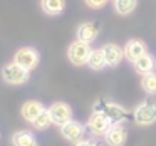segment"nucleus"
I'll list each match as a JSON object with an SVG mask.
<instances>
[{"label":"nucleus","mask_w":156,"mask_h":146,"mask_svg":"<svg viewBox=\"0 0 156 146\" xmlns=\"http://www.w3.org/2000/svg\"><path fill=\"white\" fill-rule=\"evenodd\" d=\"M134 66V71L138 74L144 76V74H149V72H154V66H156V61L151 54H144L143 57H139L138 61L133 62Z\"/></svg>","instance_id":"nucleus-13"},{"label":"nucleus","mask_w":156,"mask_h":146,"mask_svg":"<svg viewBox=\"0 0 156 146\" xmlns=\"http://www.w3.org/2000/svg\"><path fill=\"white\" fill-rule=\"evenodd\" d=\"M61 134L64 136L67 141L71 143H79L84 139V134H86V128L77 121H67L66 124L61 126Z\"/></svg>","instance_id":"nucleus-9"},{"label":"nucleus","mask_w":156,"mask_h":146,"mask_svg":"<svg viewBox=\"0 0 156 146\" xmlns=\"http://www.w3.org/2000/svg\"><path fill=\"white\" fill-rule=\"evenodd\" d=\"M99 35V24L96 22H84L77 27V41H82L86 44H91Z\"/></svg>","instance_id":"nucleus-11"},{"label":"nucleus","mask_w":156,"mask_h":146,"mask_svg":"<svg viewBox=\"0 0 156 146\" xmlns=\"http://www.w3.org/2000/svg\"><path fill=\"white\" fill-rule=\"evenodd\" d=\"M41 9L44 10V14L55 17L61 15L66 9V0H41Z\"/></svg>","instance_id":"nucleus-15"},{"label":"nucleus","mask_w":156,"mask_h":146,"mask_svg":"<svg viewBox=\"0 0 156 146\" xmlns=\"http://www.w3.org/2000/svg\"><path fill=\"white\" fill-rule=\"evenodd\" d=\"M111 126H112V121L101 111H94L87 121V129L94 136H104Z\"/></svg>","instance_id":"nucleus-6"},{"label":"nucleus","mask_w":156,"mask_h":146,"mask_svg":"<svg viewBox=\"0 0 156 146\" xmlns=\"http://www.w3.org/2000/svg\"><path fill=\"white\" fill-rule=\"evenodd\" d=\"M12 144L14 146H39V143L30 131H17L12 134Z\"/></svg>","instance_id":"nucleus-16"},{"label":"nucleus","mask_w":156,"mask_h":146,"mask_svg":"<svg viewBox=\"0 0 156 146\" xmlns=\"http://www.w3.org/2000/svg\"><path fill=\"white\" fill-rule=\"evenodd\" d=\"M124 51V57L128 59L129 62H134L138 61L139 57H143L144 54H148V47L143 41L139 39H131V41L126 42V45L122 47Z\"/></svg>","instance_id":"nucleus-10"},{"label":"nucleus","mask_w":156,"mask_h":146,"mask_svg":"<svg viewBox=\"0 0 156 146\" xmlns=\"http://www.w3.org/2000/svg\"><path fill=\"white\" fill-rule=\"evenodd\" d=\"M84 4L87 5L89 9H94V10H99V9H102L106 4H108V0H84Z\"/></svg>","instance_id":"nucleus-21"},{"label":"nucleus","mask_w":156,"mask_h":146,"mask_svg":"<svg viewBox=\"0 0 156 146\" xmlns=\"http://www.w3.org/2000/svg\"><path fill=\"white\" fill-rule=\"evenodd\" d=\"M136 7H138V0H116L114 2V10L119 15H129Z\"/></svg>","instance_id":"nucleus-18"},{"label":"nucleus","mask_w":156,"mask_h":146,"mask_svg":"<svg viewBox=\"0 0 156 146\" xmlns=\"http://www.w3.org/2000/svg\"><path fill=\"white\" fill-rule=\"evenodd\" d=\"M2 77H4V81L7 84H12V86L25 84L29 81V71L24 69L22 66L12 62V64L4 66V69H2Z\"/></svg>","instance_id":"nucleus-1"},{"label":"nucleus","mask_w":156,"mask_h":146,"mask_svg":"<svg viewBox=\"0 0 156 146\" xmlns=\"http://www.w3.org/2000/svg\"><path fill=\"white\" fill-rule=\"evenodd\" d=\"M141 86L148 94H156V72H149V74L143 76Z\"/></svg>","instance_id":"nucleus-20"},{"label":"nucleus","mask_w":156,"mask_h":146,"mask_svg":"<svg viewBox=\"0 0 156 146\" xmlns=\"http://www.w3.org/2000/svg\"><path fill=\"white\" fill-rule=\"evenodd\" d=\"M91 51L92 49L89 47V44H86V42H82V41H74L67 49V59L74 66L81 67V66L87 64V59H89Z\"/></svg>","instance_id":"nucleus-2"},{"label":"nucleus","mask_w":156,"mask_h":146,"mask_svg":"<svg viewBox=\"0 0 156 146\" xmlns=\"http://www.w3.org/2000/svg\"><path fill=\"white\" fill-rule=\"evenodd\" d=\"M74 146H101V144L96 141H91V139H82L79 143H74Z\"/></svg>","instance_id":"nucleus-22"},{"label":"nucleus","mask_w":156,"mask_h":146,"mask_svg":"<svg viewBox=\"0 0 156 146\" xmlns=\"http://www.w3.org/2000/svg\"><path fill=\"white\" fill-rule=\"evenodd\" d=\"M49 114H51L52 124H57L59 128H61L62 124H66L67 121L72 119V109L67 102L57 101L49 108Z\"/></svg>","instance_id":"nucleus-7"},{"label":"nucleus","mask_w":156,"mask_h":146,"mask_svg":"<svg viewBox=\"0 0 156 146\" xmlns=\"http://www.w3.org/2000/svg\"><path fill=\"white\" fill-rule=\"evenodd\" d=\"M39 52L32 47H22L15 52L14 55V62L19 66H22L24 69H27L29 72L34 71L35 67L39 66Z\"/></svg>","instance_id":"nucleus-4"},{"label":"nucleus","mask_w":156,"mask_h":146,"mask_svg":"<svg viewBox=\"0 0 156 146\" xmlns=\"http://www.w3.org/2000/svg\"><path fill=\"white\" fill-rule=\"evenodd\" d=\"M87 66L91 69H94V71H101V69H104L106 66V57H104V52H102V49H94V51H91V54H89V59H87Z\"/></svg>","instance_id":"nucleus-17"},{"label":"nucleus","mask_w":156,"mask_h":146,"mask_svg":"<svg viewBox=\"0 0 156 146\" xmlns=\"http://www.w3.org/2000/svg\"><path fill=\"white\" fill-rule=\"evenodd\" d=\"M51 124H52V119H51V114H49V109H44V111L32 121V126H34L35 129H39V131L47 129Z\"/></svg>","instance_id":"nucleus-19"},{"label":"nucleus","mask_w":156,"mask_h":146,"mask_svg":"<svg viewBox=\"0 0 156 146\" xmlns=\"http://www.w3.org/2000/svg\"><path fill=\"white\" fill-rule=\"evenodd\" d=\"M44 109L45 108L42 106V102H39V101H27V102H24V106H22V118H24L25 121L32 123L42 111H44Z\"/></svg>","instance_id":"nucleus-14"},{"label":"nucleus","mask_w":156,"mask_h":146,"mask_svg":"<svg viewBox=\"0 0 156 146\" xmlns=\"http://www.w3.org/2000/svg\"><path fill=\"white\" fill-rule=\"evenodd\" d=\"M104 139L108 146H124L128 139V129L121 123H114L104 134Z\"/></svg>","instance_id":"nucleus-8"},{"label":"nucleus","mask_w":156,"mask_h":146,"mask_svg":"<svg viewBox=\"0 0 156 146\" xmlns=\"http://www.w3.org/2000/svg\"><path fill=\"white\" fill-rule=\"evenodd\" d=\"M134 123L139 126H151L156 123V104L154 102H143L134 109Z\"/></svg>","instance_id":"nucleus-5"},{"label":"nucleus","mask_w":156,"mask_h":146,"mask_svg":"<svg viewBox=\"0 0 156 146\" xmlns=\"http://www.w3.org/2000/svg\"><path fill=\"white\" fill-rule=\"evenodd\" d=\"M114 2H116V0H114Z\"/></svg>","instance_id":"nucleus-23"},{"label":"nucleus","mask_w":156,"mask_h":146,"mask_svg":"<svg viewBox=\"0 0 156 146\" xmlns=\"http://www.w3.org/2000/svg\"><path fill=\"white\" fill-rule=\"evenodd\" d=\"M94 111L104 112V114L112 121V124H114V123L124 121L126 116H128V111H126L122 106L116 104V102H109V101H98L94 104Z\"/></svg>","instance_id":"nucleus-3"},{"label":"nucleus","mask_w":156,"mask_h":146,"mask_svg":"<svg viewBox=\"0 0 156 146\" xmlns=\"http://www.w3.org/2000/svg\"><path fill=\"white\" fill-rule=\"evenodd\" d=\"M101 49H102V52H104L106 64L111 66V67H116V66L122 61V57H124V51L116 44H106V45H102Z\"/></svg>","instance_id":"nucleus-12"}]
</instances>
